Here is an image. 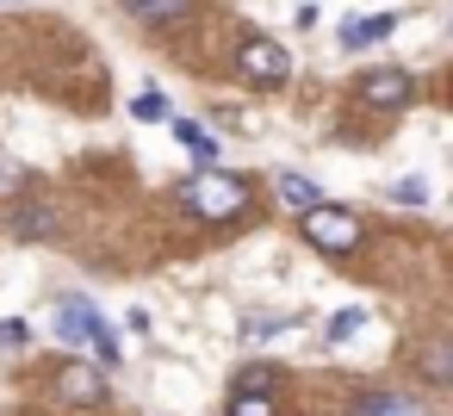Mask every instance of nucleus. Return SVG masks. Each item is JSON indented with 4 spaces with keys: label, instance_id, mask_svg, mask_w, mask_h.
Wrapping results in <instances>:
<instances>
[{
    "label": "nucleus",
    "instance_id": "obj_1",
    "mask_svg": "<svg viewBox=\"0 0 453 416\" xmlns=\"http://www.w3.org/2000/svg\"><path fill=\"white\" fill-rule=\"evenodd\" d=\"M180 205H187L193 218H205V224H230V218L249 212V187H242L236 174H224V168H199V174L180 187Z\"/></svg>",
    "mask_w": 453,
    "mask_h": 416
},
{
    "label": "nucleus",
    "instance_id": "obj_2",
    "mask_svg": "<svg viewBox=\"0 0 453 416\" xmlns=\"http://www.w3.org/2000/svg\"><path fill=\"white\" fill-rule=\"evenodd\" d=\"M298 224H304V243L323 249V255H348V249H360V218H354L348 205L317 199L311 212H298Z\"/></svg>",
    "mask_w": 453,
    "mask_h": 416
},
{
    "label": "nucleus",
    "instance_id": "obj_3",
    "mask_svg": "<svg viewBox=\"0 0 453 416\" xmlns=\"http://www.w3.org/2000/svg\"><path fill=\"white\" fill-rule=\"evenodd\" d=\"M57 335L63 342H88V348H100L106 354V366H119V335H112V323L88 304V298H57Z\"/></svg>",
    "mask_w": 453,
    "mask_h": 416
},
{
    "label": "nucleus",
    "instance_id": "obj_4",
    "mask_svg": "<svg viewBox=\"0 0 453 416\" xmlns=\"http://www.w3.org/2000/svg\"><path fill=\"white\" fill-rule=\"evenodd\" d=\"M236 69H242L255 88H280V81L292 75V63H286V50H280L273 38H249V44L236 50Z\"/></svg>",
    "mask_w": 453,
    "mask_h": 416
},
{
    "label": "nucleus",
    "instance_id": "obj_5",
    "mask_svg": "<svg viewBox=\"0 0 453 416\" xmlns=\"http://www.w3.org/2000/svg\"><path fill=\"white\" fill-rule=\"evenodd\" d=\"M57 397H63L69 410H94V404L106 397V373L88 366V360H69V366L57 373Z\"/></svg>",
    "mask_w": 453,
    "mask_h": 416
},
{
    "label": "nucleus",
    "instance_id": "obj_6",
    "mask_svg": "<svg viewBox=\"0 0 453 416\" xmlns=\"http://www.w3.org/2000/svg\"><path fill=\"white\" fill-rule=\"evenodd\" d=\"M360 106H403L416 88H410V75L403 69H372V75H360Z\"/></svg>",
    "mask_w": 453,
    "mask_h": 416
},
{
    "label": "nucleus",
    "instance_id": "obj_7",
    "mask_svg": "<svg viewBox=\"0 0 453 416\" xmlns=\"http://www.w3.org/2000/svg\"><path fill=\"white\" fill-rule=\"evenodd\" d=\"M397 32V13H366V19H348L342 26V50H366V44H385Z\"/></svg>",
    "mask_w": 453,
    "mask_h": 416
},
{
    "label": "nucleus",
    "instance_id": "obj_8",
    "mask_svg": "<svg viewBox=\"0 0 453 416\" xmlns=\"http://www.w3.org/2000/svg\"><path fill=\"white\" fill-rule=\"evenodd\" d=\"M348 416H428V410H422V397H403V391H366V397H354Z\"/></svg>",
    "mask_w": 453,
    "mask_h": 416
},
{
    "label": "nucleus",
    "instance_id": "obj_9",
    "mask_svg": "<svg viewBox=\"0 0 453 416\" xmlns=\"http://www.w3.org/2000/svg\"><path fill=\"white\" fill-rule=\"evenodd\" d=\"M416 373H422L428 385H447V379H453V348H447L441 335L422 342V348H416Z\"/></svg>",
    "mask_w": 453,
    "mask_h": 416
},
{
    "label": "nucleus",
    "instance_id": "obj_10",
    "mask_svg": "<svg viewBox=\"0 0 453 416\" xmlns=\"http://www.w3.org/2000/svg\"><path fill=\"white\" fill-rule=\"evenodd\" d=\"M125 7H131L137 19H150V26H174V19H187L193 0H125Z\"/></svg>",
    "mask_w": 453,
    "mask_h": 416
},
{
    "label": "nucleus",
    "instance_id": "obj_11",
    "mask_svg": "<svg viewBox=\"0 0 453 416\" xmlns=\"http://www.w3.org/2000/svg\"><path fill=\"white\" fill-rule=\"evenodd\" d=\"M57 230V218L50 212H38V205H26V212H13V236H26V243H38V236H50Z\"/></svg>",
    "mask_w": 453,
    "mask_h": 416
},
{
    "label": "nucleus",
    "instance_id": "obj_12",
    "mask_svg": "<svg viewBox=\"0 0 453 416\" xmlns=\"http://www.w3.org/2000/svg\"><path fill=\"white\" fill-rule=\"evenodd\" d=\"M280 199H286L292 212H311V205H317L323 193H317L311 181H298V174H280Z\"/></svg>",
    "mask_w": 453,
    "mask_h": 416
},
{
    "label": "nucleus",
    "instance_id": "obj_13",
    "mask_svg": "<svg viewBox=\"0 0 453 416\" xmlns=\"http://www.w3.org/2000/svg\"><path fill=\"white\" fill-rule=\"evenodd\" d=\"M174 137H180L199 162H218V137H211V131H199V125H174Z\"/></svg>",
    "mask_w": 453,
    "mask_h": 416
},
{
    "label": "nucleus",
    "instance_id": "obj_14",
    "mask_svg": "<svg viewBox=\"0 0 453 416\" xmlns=\"http://www.w3.org/2000/svg\"><path fill=\"white\" fill-rule=\"evenodd\" d=\"M224 416H273V397H267V391H236Z\"/></svg>",
    "mask_w": 453,
    "mask_h": 416
},
{
    "label": "nucleus",
    "instance_id": "obj_15",
    "mask_svg": "<svg viewBox=\"0 0 453 416\" xmlns=\"http://www.w3.org/2000/svg\"><path fill=\"white\" fill-rule=\"evenodd\" d=\"M360 323H366V311H335V317H329V342H348V335H360Z\"/></svg>",
    "mask_w": 453,
    "mask_h": 416
},
{
    "label": "nucleus",
    "instance_id": "obj_16",
    "mask_svg": "<svg viewBox=\"0 0 453 416\" xmlns=\"http://www.w3.org/2000/svg\"><path fill=\"white\" fill-rule=\"evenodd\" d=\"M273 379H280V366H261V360H255V366L236 379V391H273Z\"/></svg>",
    "mask_w": 453,
    "mask_h": 416
},
{
    "label": "nucleus",
    "instance_id": "obj_17",
    "mask_svg": "<svg viewBox=\"0 0 453 416\" xmlns=\"http://www.w3.org/2000/svg\"><path fill=\"white\" fill-rule=\"evenodd\" d=\"M131 112H137L143 125H156V119H168V100H162V94H137V100H131Z\"/></svg>",
    "mask_w": 453,
    "mask_h": 416
},
{
    "label": "nucleus",
    "instance_id": "obj_18",
    "mask_svg": "<svg viewBox=\"0 0 453 416\" xmlns=\"http://www.w3.org/2000/svg\"><path fill=\"white\" fill-rule=\"evenodd\" d=\"M0 193H7V199H19V193H26V168H19V162H7V156H0Z\"/></svg>",
    "mask_w": 453,
    "mask_h": 416
},
{
    "label": "nucleus",
    "instance_id": "obj_19",
    "mask_svg": "<svg viewBox=\"0 0 453 416\" xmlns=\"http://www.w3.org/2000/svg\"><path fill=\"white\" fill-rule=\"evenodd\" d=\"M391 199H397V205H422V199H428V187H422V181H397V187H391Z\"/></svg>",
    "mask_w": 453,
    "mask_h": 416
},
{
    "label": "nucleus",
    "instance_id": "obj_20",
    "mask_svg": "<svg viewBox=\"0 0 453 416\" xmlns=\"http://www.w3.org/2000/svg\"><path fill=\"white\" fill-rule=\"evenodd\" d=\"M280 329H286V317H255L242 335H249V342H267V335H280Z\"/></svg>",
    "mask_w": 453,
    "mask_h": 416
},
{
    "label": "nucleus",
    "instance_id": "obj_21",
    "mask_svg": "<svg viewBox=\"0 0 453 416\" xmlns=\"http://www.w3.org/2000/svg\"><path fill=\"white\" fill-rule=\"evenodd\" d=\"M26 335H32V329H26L19 317H7V323H0V348H26Z\"/></svg>",
    "mask_w": 453,
    "mask_h": 416
}]
</instances>
